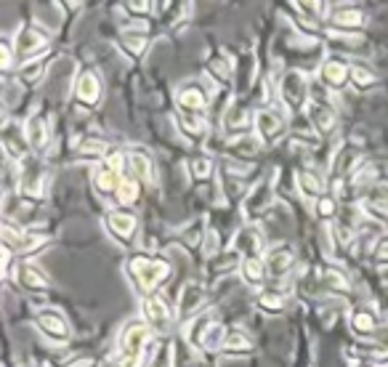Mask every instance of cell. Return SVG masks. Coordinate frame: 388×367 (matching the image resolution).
Segmentation results:
<instances>
[{"label": "cell", "instance_id": "obj_1", "mask_svg": "<svg viewBox=\"0 0 388 367\" xmlns=\"http://www.w3.org/2000/svg\"><path fill=\"white\" fill-rule=\"evenodd\" d=\"M128 272L136 279V285L141 288V293L146 296H155V290L170 277V267L160 258H149L144 253H139L128 261Z\"/></svg>", "mask_w": 388, "mask_h": 367}, {"label": "cell", "instance_id": "obj_2", "mask_svg": "<svg viewBox=\"0 0 388 367\" xmlns=\"http://www.w3.org/2000/svg\"><path fill=\"white\" fill-rule=\"evenodd\" d=\"M152 327L144 322V320H134V322L122 325L120 330V338H117V346H120V354L125 359H131V356H146V349H155L152 346Z\"/></svg>", "mask_w": 388, "mask_h": 367}, {"label": "cell", "instance_id": "obj_3", "mask_svg": "<svg viewBox=\"0 0 388 367\" xmlns=\"http://www.w3.org/2000/svg\"><path fill=\"white\" fill-rule=\"evenodd\" d=\"M309 96H311V86L303 72L290 69V72L282 75V80H279V99H282V104H285L290 112L306 110L311 101Z\"/></svg>", "mask_w": 388, "mask_h": 367}, {"label": "cell", "instance_id": "obj_4", "mask_svg": "<svg viewBox=\"0 0 388 367\" xmlns=\"http://www.w3.org/2000/svg\"><path fill=\"white\" fill-rule=\"evenodd\" d=\"M311 96H314V99H311L309 107H306V115H309V120H311V128H314L322 139H327V136H333L335 128H338L335 110L330 107V101L324 99V91H319L317 86H311Z\"/></svg>", "mask_w": 388, "mask_h": 367}, {"label": "cell", "instance_id": "obj_5", "mask_svg": "<svg viewBox=\"0 0 388 367\" xmlns=\"http://www.w3.org/2000/svg\"><path fill=\"white\" fill-rule=\"evenodd\" d=\"M122 181H125V155H112L99 165L96 176H93V187L99 194L112 197V194H117Z\"/></svg>", "mask_w": 388, "mask_h": 367}, {"label": "cell", "instance_id": "obj_6", "mask_svg": "<svg viewBox=\"0 0 388 367\" xmlns=\"http://www.w3.org/2000/svg\"><path fill=\"white\" fill-rule=\"evenodd\" d=\"M253 128H255V136H258L264 144H274V141L282 139L285 131H288V120H285L282 112L271 110V107H264V110H258L253 115Z\"/></svg>", "mask_w": 388, "mask_h": 367}, {"label": "cell", "instance_id": "obj_7", "mask_svg": "<svg viewBox=\"0 0 388 367\" xmlns=\"http://www.w3.org/2000/svg\"><path fill=\"white\" fill-rule=\"evenodd\" d=\"M271 205H274V184L269 178H264L247 192V197L242 202V216L247 221H258L261 216H266Z\"/></svg>", "mask_w": 388, "mask_h": 367}, {"label": "cell", "instance_id": "obj_8", "mask_svg": "<svg viewBox=\"0 0 388 367\" xmlns=\"http://www.w3.org/2000/svg\"><path fill=\"white\" fill-rule=\"evenodd\" d=\"M45 45H48V33L45 30H40V27H24V30H19L16 40H13V51H16V59L22 64H27V62L37 59V54L43 51Z\"/></svg>", "mask_w": 388, "mask_h": 367}, {"label": "cell", "instance_id": "obj_9", "mask_svg": "<svg viewBox=\"0 0 388 367\" xmlns=\"http://www.w3.org/2000/svg\"><path fill=\"white\" fill-rule=\"evenodd\" d=\"M205 303V288L202 282H187L181 293H178V301H176V317L181 322L187 320H194L200 314V306Z\"/></svg>", "mask_w": 388, "mask_h": 367}, {"label": "cell", "instance_id": "obj_10", "mask_svg": "<svg viewBox=\"0 0 388 367\" xmlns=\"http://www.w3.org/2000/svg\"><path fill=\"white\" fill-rule=\"evenodd\" d=\"M141 320H144L155 333H167V327L173 322V312L167 309V303L157 296H146L141 301Z\"/></svg>", "mask_w": 388, "mask_h": 367}, {"label": "cell", "instance_id": "obj_11", "mask_svg": "<svg viewBox=\"0 0 388 367\" xmlns=\"http://www.w3.org/2000/svg\"><path fill=\"white\" fill-rule=\"evenodd\" d=\"M264 264H266V274L271 279H285L295 267V250L290 245H274L266 250Z\"/></svg>", "mask_w": 388, "mask_h": 367}, {"label": "cell", "instance_id": "obj_12", "mask_svg": "<svg viewBox=\"0 0 388 367\" xmlns=\"http://www.w3.org/2000/svg\"><path fill=\"white\" fill-rule=\"evenodd\" d=\"M176 104L181 115H202L208 107V91L200 83H184L176 91Z\"/></svg>", "mask_w": 388, "mask_h": 367}, {"label": "cell", "instance_id": "obj_13", "mask_svg": "<svg viewBox=\"0 0 388 367\" xmlns=\"http://www.w3.org/2000/svg\"><path fill=\"white\" fill-rule=\"evenodd\" d=\"M319 78L327 88L341 91L351 83V64L343 59H324L319 69Z\"/></svg>", "mask_w": 388, "mask_h": 367}, {"label": "cell", "instance_id": "obj_14", "mask_svg": "<svg viewBox=\"0 0 388 367\" xmlns=\"http://www.w3.org/2000/svg\"><path fill=\"white\" fill-rule=\"evenodd\" d=\"M24 136H27V144L35 155H40L51 144V125L43 115H33L30 120L24 122Z\"/></svg>", "mask_w": 388, "mask_h": 367}, {"label": "cell", "instance_id": "obj_15", "mask_svg": "<svg viewBox=\"0 0 388 367\" xmlns=\"http://www.w3.org/2000/svg\"><path fill=\"white\" fill-rule=\"evenodd\" d=\"M232 247L242 258H261V250H264V234L258 232V226H242L240 232L234 234Z\"/></svg>", "mask_w": 388, "mask_h": 367}, {"label": "cell", "instance_id": "obj_16", "mask_svg": "<svg viewBox=\"0 0 388 367\" xmlns=\"http://www.w3.org/2000/svg\"><path fill=\"white\" fill-rule=\"evenodd\" d=\"M107 229L122 243H131L139 232V219L131 211H110L107 213Z\"/></svg>", "mask_w": 388, "mask_h": 367}, {"label": "cell", "instance_id": "obj_17", "mask_svg": "<svg viewBox=\"0 0 388 367\" xmlns=\"http://www.w3.org/2000/svg\"><path fill=\"white\" fill-rule=\"evenodd\" d=\"M3 149H6L8 160H19V165H22L24 157L33 152L30 144H27V136L22 134V125L6 122V128H3Z\"/></svg>", "mask_w": 388, "mask_h": 367}, {"label": "cell", "instance_id": "obj_18", "mask_svg": "<svg viewBox=\"0 0 388 367\" xmlns=\"http://www.w3.org/2000/svg\"><path fill=\"white\" fill-rule=\"evenodd\" d=\"M75 99L83 104V107H96L101 99V78L93 72V69H86L78 75V83H75Z\"/></svg>", "mask_w": 388, "mask_h": 367}, {"label": "cell", "instance_id": "obj_19", "mask_svg": "<svg viewBox=\"0 0 388 367\" xmlns=\"http://www.w3.org/2000/svg\"><path fill=\"white\" fill-rule=\"evenodd\" d=\"M35 325L43 330V335H48L51 341H67L69 338V325L67 320L61 317L59 312H51V309H45V312L37 314V320Z\"/></svg>", "mask_w": 388, "mask_h": 367}, {"label": "cell", "instance_id": "obj_20", "mask_svg": "<svg viewBox=\"0 0 388 367\" xmlns=\"http://www.w3.org/2000/svg\"><path fill=\"white\" fill-rule=\"evenodd\" d=\"M348 322H351V330H354L359 338H367V341H372V335L380 330L375 309H370V306H359V309H354Z\"/></svg>", "mask_w": 388, "mask_h": 367}, {"label": "cell", "instance_id": "obj_21", "mask_svg": "<svg viewBox=\"0 0 388 367\" xmlns=\"http://www.w3.org/2000/svg\"><path fill=\"white\" fill-rule=\"evenodd\" d=\"M295 181H298V192L306 200H319L327 194V181L317 170H300Z\"/></svg>", "mask_w": 388, "mask_h": 367}, {"label": "cell", "instance_id": "obj_22", "mask_svg": "<svg viewBox=\"0 0 388 367\" xmlns=\"http://www.w3.org/2000/svg\"><path fill=\"white\" fill-rule=\"evenodd\" d=\"M125 178H136V181H152L155 170H152V160L144 152H128L125 155Z\"/></svg>", "mask_w": 388, "mask_h": 367}, {"label": "cell", "instance_id": "obj_23", "mask_svg": "<svg viewBox=\"0 0 388 367\" xmlns=\"http://www.w3.org/2000/svg\"><path fill=\"white\" fill-rule=\"evenodd\" d=\"M250 125H253V115L245 110L242 104H232L226 115H223V128H226V134H247L250 131Z\"/></svg>", "mask_w": 388, "mask_h": 367}, {"label": "cell", "instance_id": "obj_24", "mask_svg": "<svg viewBox=\"0 0 388 367\" xmlns=\"http://www.w3.org/2000/svg\"><path fill=\"white\" fill-rule=\"evenodd\" d=\"M216 322L213 320V314H197L194 320H192V325H189L187 330V344L192 346V351H202V338H205V333H208V327Z\"/></svg>", "mask_w": 388, "mask_h": 367}, {"label": "cell", "instance_id": "obj_25", "mask_svg": "<svg viewBox=\"0 0 388 367\" xmlns=\"http://www.w3.org/2000/svg\"><path fill=\"white\" fill-rule=\"evenodd\" d=\"M240 272H242V279L250 285V288H261L266 282V264L261 258H242L240 264Z\"/></svg>", "mask_w": 388, "mask_h": 367}, {"label": "cell", "instance_id": "obj_26", "mask_svg": "<svg viewBox=\"0 0 388 367\" xmlns=\"http://www.w3.org/2000/svg\"><path fill=\"white\" fill-rule=\"evenodd\" d=\"M317 277H319L322 288L327 290H335V293H348L351 290V279L335 267H324L322 272H317Z\"/></svg>", "mask_w": 388, "mask_h": 367}, {"label": "cell", "instance_id": "obj_27", "mask_svg": "<svg viewBox=\"0 0 388 367\" xmlns=\"http://www.w3.org/2000/svg\"><path fill=\"white\" fill-rule=\"evenodd\" d=\"M253 338L245 333V330H240V327H234V330H229L226 333V341H223V346H221V351L223 354H229V356H234V354H245V351H250L253 349Z\"/></svg>", "mask_w": 388, "mask_h": 367}, {"label": "cell", "instance_id": "obj_28", "mask_svg": "<svg viewBox=\"0 0 388 367\" xmlns=\"http://www.w3.org/2000/svg\"><path fill=\"white\" fill-rule=\"evenodd\" d=\"M333 24L341 30H359L367 24V13L362 8H341L338 13H333Z\"/></svg>", "mask_w": 388, "mask_h": 367}, {"label": "cell", "instance_id": "obj_29", "mask_svg": "<svg viewBox=\"0 0 388 367\" xmlns=\"http://www.w3.org/2000/svg\"><path fill=\"white\" fill-rule=\"evenodd\" d=\"M258 136L255 134H245V136H240V139H234L232 144H229V152H232L234 157H240V160H247V157H255L258 155Z\"/></svg>", "mask_w": 388, "mask_h": 367}, {"label": "cell", "instance_id": "obj_30", "mask_svg": "<svg viewBox=\"0 0 388 367\" xmlns=\"http://www.w3.org/2000/svg\"><path fill=\"white\" fill-rule=\"evenodd\" d=\"M19 282H22L27 290H45L48 288V277H45L40 269L35 264H24L19 267Z\"/></svg>", "mask_w": 388, "mask_h": 367}, {"label": "cell", "instance_id": "obj_31", "mask_svg": "<svg viewBox=\"0 0 388 367\" xmlns=\"http://www.w3.org/2000/svg\"><path fill=\"white\" fill-rule=\"evenodd\" d=\"M178 128L189 139H202V136L208 134V122H205L202 115H181L178 117Z\"/></svg>", "mask_w": 388, "mask_h": 367}, {"label": "cell", "instance_id": "obj_32", "mask_svg": "<svg viewBox=\"0 0 388 367\" xmlns=\"http://www.w3.org/2000/svg\"><path fill=\"white\" fill-rule=\"evenodd\" d=\"M240 258H242V256H240L234 247H232V250H226V253L213 256L211 258V274H216V277H218V274H229V272H232L237 264H242Z\"/></svg>", "mask_w": 388, "mask_h": 367}, {"label": "cell", "instance_id": "obj_33", "mask_svg": "<svg viewBox=\"0 0 388 367\" xmlns=\"http://www.w3.org/2000/svg\"><path fill=\"white\" fill-rule=\"evenodd\" d=\"M258 309L266 314L285 312V296L277 290H264V293H258Z\"/></svg>", "mask_w": 388, "mask_h": 367}, {"label": "cell", "instance_id": "obj_34", "mask_svg": "<svg viewBox=\"0 0 388 367\" xmlns=\"http://www.w3.org/2000/svg\"><path fill=\"white\" fill-rule=\"evenodd\" d=\"M226 327H223L221 322H213L211 327H208V333H205V338H202V351H216V349H221L223 341H226Z\"/></svg>", "mask_w": 388, "mask_h": 367}, {"label": "cell", "instance_id": "obj_35", "mask_svg": "<svg viewBox=\"0 0 388 367\" xmlns=\"http://www.w3.org/2000/svg\"><path fill=\"white\" fill-rule=\"evenodd\" d=\"M139 194H141L139 181H136V178H125L114 197H117V205H134V202L139 200Z\"/></svg>", "mask_w": 388, "mask_h": 367}, {"label": "cell", "instance_id": "obj_36", "mask_svg": "<svg viewBox=\"0 0 388 367\" xmlns=\"http://www.w3.org/2000/svg\"><path fill=\"white\" fill-rule=\"evenodd\" d=\"M205 237H208V229L202 226V219L194 223H189L187 229L181 232V243L187 245V247H197V245L205 243Z\"/></svg>", "mask_w": 388, "mask_h": 367}, {"label": "cell", "instance_id": "obj_37", "mask_svg": "<svg viewBox=\"0 0 388 367\" xmlns=\"http://www.w3.org/2000/svg\"><path fill=\"white\" fill-rule=\"evenodd\" d=\"M351 83H354V88L367 91V88H372V86H375L377 78H375V72H372V69L362 67V64H351Z\"/></svg>", "mask_w": 388, "mask_h": 367}, {"label": "cell", "instance_id": "obj_38", "mask_svg": "<svg viewBox=\"0 0 388 367\" xmlns=\"http://www.w3.org/2000/svg\"><path fill=\"white\" fill-rule=\"evenodd\" d=\"M45 72V62L37 56V59H33V62H27V64H22V72H19V80H24V83H37V80L43 78Z\"/></svg>", "mask_w": 388, "mask_h": 367}, {"label": "cell", "instance_id": "obj_39", "mask_svg": "<svg viewBox=\"0 0 388 367\" xmlns=\"http://www.w3.org/2000/svg\"><path fill=\"white\" fill-rule=\"evenodd\" d=\"M146 367H173V346L163 344L155 349V354L149 356Z\"/></svg>", "mask_w": 388, "mask_h": 367}, {"label": "cell", "instance_id": "obj_40", "mask_svg": "<svg viewBox=\"0 0 388 367\" xmlns=\"http://www.w3.org/2000/svg\"><path fill=\"white\" fill-rule=\"evenodd\" d=\"M314 211H317L319 219L327 221V219H338V211H341V208H338V200H335L333 194H324V197L317 200V208H314Z\"/></svg>", "mask_w": 388, "mask_h": 367}, {"label": "cell", "instance_id": "obj_41", "mask_svg": "<svg viewBox=\"0 0 388 367\" xmlns=\"http://www.w3.org/2000/svg\"><path fill=\"white\" fill-rule=\"evenodd\" d=\"M122 43H125V48H128L131 54L139 56L144 51V45L149 43V37H146L144 33H131V30H128V33L122 35Z\"/></svg>", "mask_w": 388, "mask_h": 367}, {"label": "cell", "instance_id": "obj_42", "mask_svg": "<svg viewBox=\"0 0 388 367\" xmlns=\"http://www.w3.org/2000/svg\"><path fill=\"white\" fill-rule=\"evenodd\" d=\"M370 349L375 351V356H386L388 354V325H380V330L372 335Z\"/></svg>", "mask_w": 388, "mask_h": 367}, {"label": "cell", "instance_id": "obj_43", "mask_svg": "<svg viewBox=\"0 0 388 367\" xmlns=\"http://www.w3.org/2000/svg\"><path fill=\"white\" fill-rule=\"evenodd\" d=\"M104 155H107V144L104 141L90 139L86 144H80V157H104Z\"/></svg>", "mask_w": 388, "mask_h": 367}, {"label": "cell", "instance_id": "obj_44", "mask_svg": "<svg viewBox=\"0 0 388 367\" xmlns=\"http://www.w3.org/2000/svg\"><path fill=\"white\" fill-rule=\"evenodd\" d=\"M216 170V163L213 160H208V157H197L194 163H192V173L197 178H208Z\"/></svg>", "mask_w": 388, "mask_h": 367}, {"label": "cell", "instance_id": "obj_45", "mask_svg": "<svg viewBox=\"0 0 388 367\" xmlns=\"http://www.w3.org/2000/svg\"><path fill=\"white\" fill-rule=\"evenodd\" d=\"M13 56H16V51H13V45L8 43V40H3V43H0V67H3V72H11V67H13Z\"/></svg>", "mask_w": 388, "mask_h": 367}, {"label": "cell", "instance_id": "obj_46", "mask_svg": "<svg viewBox=\"0 0 388 367\" xmlns=\"http://www.w3.org/2000/svg\"><path fill=\"white\" fill-rule=\"evenodd\" d=\"M205 253H208V256H218V253H221V237H218V232H216V229H208V237H205Z\"/></svg>", "mask_w": 388, "mask_h": 367}, {"label": "cell", "instance_id": "obj_47", "mask_svg": "<svg viewBox=\"0 0 388 367\" xmlns=\"http://www.w3.org/2000/svg\"><path fill=\"white\" fill-rule=\"evenodd\" d=\"M375 261L377 264H388V237L375 243Z\"/></svg>", "mask_w": 388, "mask_h": 367}, {"label": "cell", "instance_id": "obj_48", "mask_svg": "<svg viewBox=\"0 0 388 367\" xmlns=\"http://www.w3.org/2000/svg\"><path fill=\"white\" fill-rule=\"evenodd\" d=\"M146 362H149L146 356H131V359H125V356H122L117 367H146Z\"/></svg>", "mask_w": 388, "mask_h": 367}, {"label": "cell", "instance_id": "obj_49", "mask_svg": "<svg viewBox=\"0 0 388 367\" xmlns=\"http://www.w3.org/2000/svg\"><path fill=\"white\" fill-rule=\"evenodd\" d=\"M211 72H216L221 83H223V80H229V67H226L223 62H213V64H211Z\"/></svg>", "mask_w": 388, "mask_h": 367}, {"label": "cell", "instance_id": "obj_50", "mask_svg": "<svg viewBox=\"0 0 388 367\" xmlns=\"http://www.w3.org/2000/svg\"><path fill=\"white\" fill-rule=\"evenodd\" d=\"M152 3H128V11H152Z\"/></svg>", "mask_w": 388, "mask_h": 367}, {"label": "cell", "instance_id": "obj_51", "mask_svg": "<svg viewBox=\"0 0 388 367\" xmlns=\"http://www.w3.org/2000/svg\"><path fill=\"white\" fill-rule=\"evenodd\" d=\"M67 367H90V359L88 356H80V359H75L72 365H67Z\"/></svg>", "mask_w": 388, "mask_h": 367}, {"label": "cell", "instance_id": "obj_52", "mask_svg": "<svg viewBox=\"0 0 388 367\" xmlns=\"http://www.w3.org/2000/svg\"><path fill=\"white\" fill-rule=\"evenodd\" d=\"M383 213H388V197H386V202H383Z\"/></svg>", "mask_w": 388, "mask_h": 367}, {"label": "cell", "instance_id": "obj_53", "mask_svg": "<svg viewBox=\"0 0 388 367\" xmlns=\"http://www.w3.org/2000/svg\"><path fill=\"white\" fill-rule=\"evenodd\" d=\"M359 367H380V365H359Z\"/></svg>", "mask_w": 388, "mask_h": 367}]
</instances>
